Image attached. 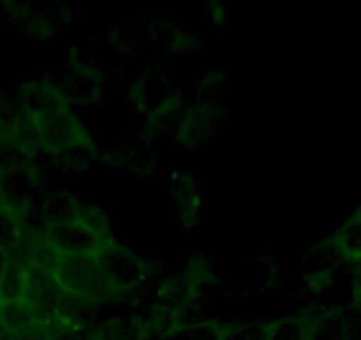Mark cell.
I'll return each instance as SVG.
<instances>
[{"mask_svg":"<svg viewBox=\"0 0 361 340\" xmlns=\"http://www.w3.org/2000/svg\"><path fill=\"white\" fill-rule=\"evenodd\" d=\"M43 239L47 252L54 257H69V255L98 257L102 250L112 243L109 229L85 220L78 214L51 221L44 229Z\"/></svg>","mask_w":361,"mask_h":340,"instance_id":"6da1fadb","label":"cell"},{"mask_svg":"<svg viewBox=\"0 0 361 340\" xmlns=\"http://www.w3.org/2000/svg\"><path fill=\"white\" fill-rule=\"evenodd\" d=\"M269 340H314V328L301 319L269 324Z\"/></svg>","mask_w":361,"mask_h":340,"instance_id":"3957f363","label":"cell"},{"mask_svg":"<svg viewBox=\"0 0 361 340\" xmlns=\"http://www.w3.org/2000/svg\"><path fill=\"white\" fill-rule=\"evenodd\" d=\"M87 340H94V336H92V339H87Z\"/></svg>","mask_w":361,"mask_h":340,"instance_id":"5b68a950","label":"cell"},{"mask_svg":"<svg viewBox=\"0 0 361 340\" xmlns=\"http://www.w3.org/2000/svg\"><path fill=\"white\" fill-rule=\"evenodd\" d=\"M96 261H98L99 273L110 289H131L144 279V268L138 257H135V253L117 245L116 241L103 248Z\"/></svg>","mask_w":361,"mask_h":340,"instance_id":"7a4b0ae2","label":"cell"},{"mask_svg":"<svg viewBox=\"0 0 361 340\" xmlns=\"http://www.w3.org/2000/svg\"><path fill=\"white\" fill-rule=\"evenodd\" d=\"M218 340H269V324H243L221 328Z\"/></svg>","mask_w":361,"mask_h":340,"instance_id":"277c9868","label":"cell"}]
</instances>
